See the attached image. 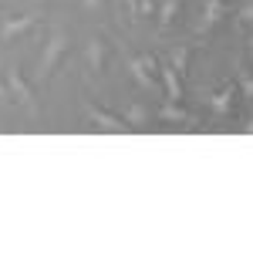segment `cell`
<instances>
[{
	"mask_svg": "<svg viewBox=\"0 0 253 253\" xmlns=\"http://www.w3.org/2000/svg\"><path fill=\"white\" fill-rule=\"evenodd\" d=\"M68 47H71L68 31H64V27H54L51 38H47V44H44V54H41V61H38V78L41 81H47L51 75H54V68H58L61 58L68 54Z\"/></svg>",
	"mask_w": 253,
	"mask_h": 253,
	"instance_id": "cell-1",
	"label": "cell"
},
{
	"mask_svg": "<svg viewBox=\"0 0 253 253\" xmlns=\"http://www.w3.org/2000/svg\"><path fill=\"white\" fill-rule=\"evenodd\" d=\"M7 95H10V98H17L24 108L38 112V108H34V91H31V84L24 81V75H20L17 68H7Z\"/></svg>",
	"mask_w": 253,
	"mask_h": 253,
	"instance_id": "cell-2",
	"label": "cell"
},
{
	"mask_svg": "<svg viewBox=\"0 0 253 253\" xmlns=\"http://www.w3.org/2000/svg\"><path fill=\"white\" fill-rule=\"evenodd\" d=\"M88 118H91V125H95V128H101V132H128V128H132L125 118L108 115L105 108H95V105L88 108Z\"/></svg>",
	"mask_w": 253,
	"mask_h": 253,
	"instance_id": "cell-3",
	"label": "cell"
},
{
	"mask_svg": "<svg viewBox=\"0 0 253 253\" xmlns=\"http://www.w3.org/2000/svg\"><path fill=\"white\" fill-rule=\"evenodd\" d=\"M226 14H230L226 0H210V3H206V10H203V17H199V31H213Z\"/></svg>",
	"mask_w": 253,
	"mask_h": 253,
	"instance_id": "cell-4",
	"label": "cell"
},
{
	"mask_svg": "<svg viewBox=\"0 0 253 253\" xmlns=\"http://www.w3.org/2000/svg\"><path fill=\"white\" fill-rule=\"evenodd\" d=\"M159 75H162V84H166V98L179 101L182 98V84H179V75L172 71V64H159Z\"/></svg>",
	"mask_w": 253,
	"mask_h": 253,
	"instance_id": "cell-5",
	"label": "cell"
},
{
	"mask_svg": "<svg viewBox=\"0 0 253 253\" xmlns=\"http://www.w3.org/2000/svg\"><path fill=\"white\" fill-rule=\"evenodd\" d=\"M31 27H34V17H10V20H3V27H0V41L17 38V34H24V31H31Z\"/></svg>",
	"mask_w": 253,
	"mask_h": 253,
	"instance_id": "cell-6",
	"label": "cell"
},
{
	"mask_svg": "<svg viewBox=\"0 0 253 253\" xmlns=\"http://www.w3.org/2000/svg\"><path fill=\"white\" fill-rule=\"evenodd\" d=\"M84 58H88V64H91V71H105V44L98 38L88 41V47H84Z\"/></svg>",
	"mask_w": 253,
	"mask_h": 253,
	"instance_id": "cell-7",
	"label": "cell"
},
{
	"mask_svg": "<svg viewBox=\"0 0 253 253\" xmlns=\"http://www.w3.org/2000/svg\"><path fill=\"white\" fill-rule=\"evenodd\" d=\"M128 71H132V78H135L138 84H142V88H149V91H152L156 78H152V75H149V71L142 68V61H138V58H132V61H128Z\"/></svg>",
	"mask_w": 253,
	"mask_h": 253,
	"instance_id": "cell-8",
	"label": "cell"
},
{
	"mask_svg": "<svg viewBox=\"0 0 253 253\" xmlns=\"http://www.w3.org/2000/svg\"><path fill=\"white\" fill-rule=\"evenodd\" d=\"M210 105H213L216 115H226V112H230V105H233V84H230V88H223L219 95H213V101H210Z\"/></svg>",
	"mask_w": 253,
	"mask_h": 253,
	"instance_id": "cell-9",
	"label": "cell"
},
{
	"mask_svg": "<svg viewBox=\"0 0 253 253\" xmlns=\"http://www.w3.org/2000/svg\"><path fill=\"white\" fill-rule=\"evenodd\" d=\"M159 118H162V122H169V125H179V122H186V112H182V108H179V101H169V105H166V108H162V112H159Z\"/></svg>",
	"mask_w": 253,
	"mask_h": 253,
	"instance_id": "cell-10",
	"label": "cell"
},
{
	"mask_svg": "<svg viewBox=\"0 0 253 253\" xmlns=\"http://www.w3.org/2000/svg\"><path fill=\"white\" fill-rule=\"evenodd\" d=\"M172 71L175 75H186V71H189V47H186V44L172 51Z\"/></svg>",
	"mask_w": 253,
	"mask_h": 253,
	"instance_id": "cell-11",
	"label": "cell"
},
{
	"mask_svg": "<svg viewBox=\"0 0 253 253\" xmlns=\"http://www.w3.org/2000/svg\"><path fill=\"white\" fill-rule=\"evenodd\" d=\"M179 14V0H166L162 7H159V27H169Z\"/></svg>",
	"mask_w": 253,
	"mask_h": 253,
	"instance_id": "cell-12",
	"label": "cell"
},
{
	"mask_svg": "<svg viewBox=\"0 0 253 253\" xmlns=\"http://www.w3.org/2000/svg\"><path fill=\"white\" fill-rule=\"evenodd\" d=\"M125 122H128V125H145V122H149V112H145V105H128V112H125Z\"/></svg>",
	"mask_w": 253,
	"mask_h": 253,
	"instance_id": "cell-13",
	"label": "cell"
},
{
	"mask_svg": "<svg viewBox=\"0 0 253 253\" xmlns=\"http://www.w3.org/2000/svg\"><path fill=\"white\" fill-rule=\"evenodd\" d=\"M236 20H240L243 27H247V24H250V20H253V3H250V0H247V3L240 7V14H236Z\"/></svg>",
	"mask_w": 253,
	"mask_h": 253,
	"instance_id": "cell-14",
	"label": "cell"
},
{
	"mask_svg": "<svg viewBox=\"0 0 253 253\" xmlns=\"http://www.w3.org/2000/svg\"><path fill=\"white\" fill-rule=\"evenodd\" d=\"M138 61H142V68H145L149 75H156V71H159V58H152V54H142Z\"/></svg>",
	"mask_w": 253,
	"mask_h": 253,
	"instance_id": "cell-15",
	"label": "cell"
},
{
	"mask_svg": "<svg viewBox=\"0 0 253 253\" xmlns=\"http://www.w3.org/2000/svg\"><path fill=\"white\" fill-rule=\"evenodd\" d=\"M240 84H243V95L250 98V95H253V78L247 75V71H240Z\"/></svg>",
	"mask_w": 253,
	"mask_h": 253,
	"instance_id": "cell-16",
	"label": "cell"
},
{
	"mask_svg": "<svg viewBox=\"0 0 253 253\" xmlns=\"http://www.w3.org/2000/svg\"><path fill=\"white\" fill-rule=\"evenodd\" d=\"M81 3H84V7H88V10H98V7H101V3H105V0H81Z\"/></svg>",
	"mask_w": 253,
	"mask_h": 253,
	"instance_id": "cell-17",
	"label": "cell"
},
{
	"mask_svg": "<svg viewBox=\"0 0 253 253\" xmlns=\"http://www.w3.org/2000/svg\"><path fill=\"white\" fill-rule=\"evenodd\" d=\"M0 98H10L7 95V84H0Z\"/></svg>",
	"mask_w": 253,
	"mask_h": 253,
	"instance_id": "cell-18",
	"label": "cell"
},
{
	"mask_svg": "<svg viewBox=\"0 0 253 253\" xmlns=\"http://www.w3.org/2000/svg\"><path fill=\"white\" fill-rule=\"evenodd\" d=\"M34 3H44V0H34Z\"/></svg>",
	"mask_w": 253,
	"mask_h": 253,
	"instance_id": "cell-19",
	"label": "cell"
}]
</instances>
